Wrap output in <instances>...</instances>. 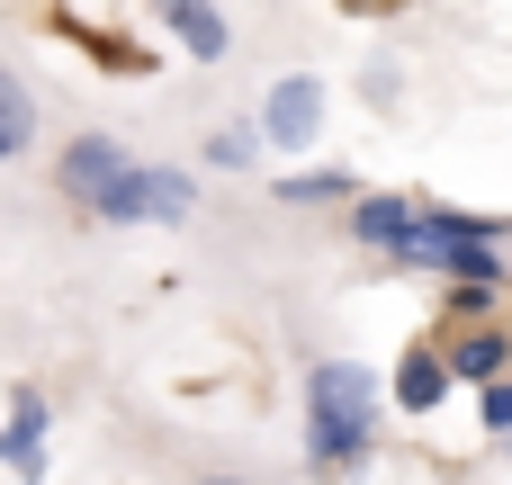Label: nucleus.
I'll list each match as a JSON object with an SVG mask.
<instances>
[{"mask_svg":"<svg viewBox=\"0 0 512 485\" xmlns=\"http://www.w3.org/2000/svg\"><path fill=\"white\" fill-rule=\"evenodd\" d=\"M378 369L369 360H306V468L315 477H360L378 459Z\"/></svg>","mask_w":512,"mask_h":485,"instance_id":"f257e3e1","label":"nucleus"},{"mask_svg":"<svg viewBox=\"0 0 512 485\" xmlns=\"http://www.w3.org/2000/svg\"><path fill=\"white\" fill-rule=\"evenodd\" d=\"M414 207H423V198H405V189H351V198H342V234H351L360 252H378L387 270H405V252H414Z\"/></svg>","mask_w":512,"mask_h":485,"instance_id":"f03ea898","label":"nucleus"},{"mask_svg":"<svg viewBox=\"0 0 512 485\" xmlns=\"http://www.w3.org/2000/svg\"><path fill=\"white\" fill-rule=\"evenodd\" d=\"M261 153H306L315 144V126H324V81L315 72H279L270 90H261Z\"/></svg>","mask_w":512,"mask_h":485,"instance_id":"7ed1b4c3","label":"nucleus"},{"mask_svg":"<svg viewBox=\"0 0 512 485\" xmlns=\"http://www.w3.org/2000/svg\"><path fill=\"white\" fill-rule=\"evenodd\" d=\"M405 270H423V279H477V288H512V252H504V243H450V234H423V225H414Z\"/></svg>","mask_w":512,"mask_h":485,"instance_id":"20e7f679","label":"nucleus"},{"mask_svg":"<svg viewBox=\"0 0 512 485\" xmlns=\"http://www.w3.org/2000/svg\"><path fill=\"white\" fill-rule=\"evenodd\" d=\"M432 342H441L450 387H486V378H504V369H512V324H504V315H486V324H441Z\"/></svg>","mask_w":512,"mask_h":485,"instance_id":"39448f33","label":"nucleus"},{"mask_svg":"<svg viewBox=\"0 0 512 485\" xmlns=\"http://www.w3.org/2000/svg\"><path fill=\"white\" fill-rule=\"evenodd\" d=\"M45 423H54V405H45V387H9V414H0V477L36 485L45 477Z\"/></svg>","mask_w":512,"mask_h":485,"instance_id":"423d86ee","label":"nucleus"},{"mask_svg":"<svg viewBox=\"0 0 512 485\" xmlns=\"http://www.w3.org/2000/svg\"><path fill=\"white\" fill-rule=\"evenodd\" d=\"M153 9V27L189 54V63H225L234 54V18L216 9V0H144Z\"/></svg>","mask_w":512,"mask_h":485,"instance_id":"0eeeda50","label":"nucleus"},{"mask_svg":"<svg viewBox=\"0 0 512 485\" xmlns=\"http://www.w3.org/2000/svg\"><path fill=\"white\" fill-rule=\"evenodd\" d=\"M387 405L396 414H414V423H432L441 405H450V369H441V342L423 333V342H405V360L387 369Z\"/></svg>","mask_w":512,"mask_h":485,"instance_id":"6e6552de","label":"nucleus"},{"mask_svg":"<svg viewBox=\"0 0 512 485\" xmlns=\"http://www.w3.org/2000/svg\"><path fill=\"white\" fill-rule=\"evenodd\" d=\"M117 171H126V144H117L108 126H81V135H72V144L54 153V189H63L72 207H81V198H90L99 180H117Z\"/></svg>","mask_w":512,"mask_h":485,"instance_id":"1a4fd4ad","label":"nucleus"},{"mask_svg":"<svg viewBox=\"0 0 512 485\" xmlns=\"http://www.w3.org/2000/svg\"><path fill=\"white\" fill-rule=\"evenodd\" d=\"M81 216H90V225H117V234H126V225H153V162L126 153V171L99 180V189L81 198Z\"/></svg>","mask_w":512,"mask_h":485,"instance_id":"9d476101","label":"nucleus"},{"mask_svg":"<svg viewBox=\"0 0 512 485\" xmlns=\"http://www.w3.org/2000/svg\"><path fill=\"white\" fill-rule=\"evenodd\" d=\"M423 234H450V243H504L512 252V216H486V207H450V198H423L414 207Z\"/></svg>","mask_w":512,"mask_h":485,"instance_id":"9b49d317","label":"nucleus"},{"mask_svg":"<svg viewBox=\"0 0 512 485\" xmlns=\"http://www.w3.org/2000/svg\"><path fill=\"white\" fill-rule=\"evenodd\" d=\"M198 162H207V171H225V180H234V171H252V162H261V126H252V117H225V126H207Z\"/></svg>","mask_w":512,"mask_h":485,"instance_id":"f8f14e48","label":"nucleus"},{"mask_svg":"<svg viewBox=\"0 0 512 485\" xmlns=\"http://www.w3.org/2000/svg\"><path fill=\"white\" fill-rule=\"evenodd\" d=\"M198 216V171L189 162H153V225H189Z\"/></svg>","mask_w":512,"mask_h":485,"instance_id":"ddd939ff","label":"nucleus"},{"mask_svg":"<svg viewBox=\"0 0 512 485\" xmlns=\"http://www.w3.org/2000/svg\"><path fill=\"white\" fill-rule=\"evenodd\" d=\"M270 189H279V207H342L360 180H351V171H279Z\"/></svg>","mask_w":512,"mask_h":485,"instance_id":"4468645a","label":"nucleus"},{"mask_svg":"<svg viewBox=\"0 0 512 485\" xmlns=\"http://www.w3.org/2000/svg\"><path fill=\"white\" fill-rule=\"evenodd\" d=\"M36 144V99L18 90V72H0V162H18Z\"/></svg>","mask_w":512,"mask_h":485,"instance_id":"2eb2a0df","label":"nucleus"},{"mask_svg":"<svg viewBox=\"0 0 512 485\" xmlns=\"http://www.w3.org/2000/svg\"><path fill=\"white\" fill-rule=\"evenodd\" d=\"M512 288H477V279H441V324H486V315H504Z\"/></svg>","mask_w":512,"mask_h":485,"instance_id":"dca6fc26","label":"nucleus"},{"mask_svg":"<svg viewBox=\"0 0 512 485\" xmlns=\"http://www.w3.org/2000/svg\"><path fill=\"white\" fill-rule=\"evenodd\" d=\"M477 432H486V441H512V369L477 387Z\"/></svg>","mask_w":512,"mask_h":485,"instance_id":"f3484780","label":"nucleus"},{"mask_svg":"<svg viewBox=\"0 0 512 485\" xmlns=\"http://www.w3.org/2000/svg\"><path fill=\"white\" fill-rule=\"evenodd\" d=\"M360 99H369V108H396V99H405V72H396L387 54H369V63H360Z\"/></svg>","mask_w":512,"mask_h":485,"instance_id":"a211bd4d","label":"nucleus"},{"mask_svg":"<svg viewBox=\"0 0 512 485\" xmlns=\"http://www.w3.org/2000/svg\"><path fill=\"white\" fill-rule=\"evenodd\" d=\"M333 9H351V18H387V9H405V0H333Z\"/></svg>","mask_w":512,"mask_h":485,"instance_id":"6ab92c4d","label":"nucleus"},{"mask_svg":"<svg viewBox=\"0 0 512 485\" xmlns=\"http://www.w3.org/2000/svg\"><path fill=\"white\" fill-rule=\"evenodd\" d=\"M207 485H225V477H207Z\"/></svg>","mask_w":512,"mask_h":485,"instance_id":"aec40b11","label":"nucleus"}]
</instances>
